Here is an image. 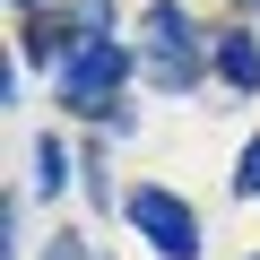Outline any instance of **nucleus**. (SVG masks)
<instances>
[{
	"label": "nucleus",
	"mask_w": 260,
	"mask_h": 260,
	"mask_svg": "<svg viewBox=\"0 0 260 260\" xmlns=\"http://www.w3.org/2000/svg\"><path fill=\"white\" fill-rule=\"evenodd\" d=\"M121 70H130V61H121L104 35H78V52L61 61V104H70V113H104L113 87H121Z\"/></svg>",
	"instance_id": "f257e3e1"
},
{
	"label": "nucleus",
	"mask_w": 260,
	"mask_h": 260,
	"mask_svg": "<svg viewBox=\"0 0 260 260\" xmlns=\"http://www.w3.org/2000/svg\"><path fill=\"white\" fill-rule=\"evenodd\" d=\"M148 78L156 87H191L200 78V35H191V18L174 9V0L148 9Z\"/></svg>",
	"instance_id": "f03ea898"
},
{
	"label": "nucleus",
	"mask_w": 260,
	"mask_h": 260,
	"mask_svg": "<svg viewBox=\"0 0 260 260\" xmlns=\"http://www.w3.org/2000/svg\"><path fill=\"white\" fill-rule=\"evenodd\" d=\"M130 225H139L165 260H200V217H191L174 191H130Z\"/></svg>",
	"instance_id": "7ed1b4c3"
},
{
	"label": "nucleus",
	"mask_w": 260,
	"mask_h": 260,
	"mask_svg": "<svg viewBox=\"0 0 260 260\" xmlns=\"http://www.w3.org/2000/svg\"><path fill=\"white\" fill-rule=\"evenodd\" d=\"M217 78L251 95V87H260V44H251V35H217Z\"/></svg>",
	"instance_id": "20e7f679"
},
{
	"label": "nucleus",
	"mask_w": 260,
	"mask_h": 260,
	"mask_svg": "<svg viewBox=\"0 0 260 260\" xmlns=\"http://www.w3.org/2000/svg\"><path fill=\"white\" fill-rule=\"evenodd\" d=\"M35 191H44V200L61 191V139H35Z\"/></svg>",
	"instance_id": "39448f33"
},
{
	"label": "nucleus",
	"mask_w": 260,
	"mask_h": 260,
	"mask_svg": "<svg viewBox=\"0 0 260 260\" xmlns=\"http://www.w3.org/2000/svg\"><path fill=\"white\" fill-rule=\"evenodd\" d=\"M234 182H243V191H260V139L243 148V174H234Z\"/></svg>",
	"instance_id": "423d86ee"
},
{
	"label": "nucleus",
	"mask_w": 260,
	"mask_h": 260,
	"mask_svg": "<svg viewBox=\"0 0 260 260\" xmlns=\"http://www.w3.org/2000/svg\"><path fill=\"white\" fill-rule=\"evenodd\" d=\"M18 9H35V0H18Z\"/></svg>",
	"instance_id": "0eeeda50"
},
{
	"label": "nucleus",
	"mask_w": 260,
	"mask_h": 260,
	"mask_svg": "<svg viewBox=\"0 0 260 260\" xmlns=\"http://www.w3.org/2000/svg\"><path fill=\"white\" fill-rule=\"evenodd\" d=\"M251 9H260V0H251Z\"/></svg>",
	"instance_id": "6e6552de"
}]
</instances>
